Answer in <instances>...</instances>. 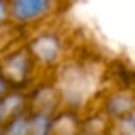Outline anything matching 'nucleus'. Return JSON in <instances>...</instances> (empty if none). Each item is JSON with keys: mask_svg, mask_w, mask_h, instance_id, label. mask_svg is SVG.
I'll use <instances>...</instances> for the list:
<instances>
[{"mask_svg": "<svg viewBox=\"0 0 135 135\" xmlns=\"http://www.w3.org/2000/svg\"><path fill=\"white\" fill-rule=\"evenodd\" d=\"M21 102H22L21 96H9L8 99H5V102L0 105V119L8 116L9 113H13L21 105Z\"/></svg>", "mask_w": 135, "mask_h": 135, "instance_id": "39448f33", "label": "nucleus"}, {"mask_svg": "<svg viewBox=\"0 0 135 135\" xmlns=\"http://www.w3.org/2000/svg\"><path fill=\"white\" fill-rule=\"evenodd\" d=\"M49 131V121L44 115H38L30 123V132L33 135H46Z\"/></svg>", "mask_w": 135, "mask_h": 135, "instance_id": "20e7f679", "label": "nucleus"}, {"mask_svg": "<svg viewBox=\"0 0 135 135\" xmlns=\"http://www.w3.org/2000/svg\"><path fill=\"white\" fill-rule=\"evenodd\" d=\"M3 17H5V5H3V2L0 0V22L3 21Z\"/></svg>", "mask_w": 135, "mask_h": 135, "instance_id": "1a4fd4ad", "label": "nucleus"}, {"mask_svg": "<svg viewBox=\"0 0 135 135\" xmlns=\"http://www.w3.org/2000/svg\"><path fill=\"white\" fill-rule=\"evenodd\" d=\"M50 6V0H14L13 11L21 21L33 19L46 13Z\"/></svg>", "mask_w": 135, "mask_h": 135, "instance_id": "f257e3e1", "label": "nucleus"}, {"mask_svg": "<svg viewBox=\"0 0 135 135\" xmlns=\"http://www.w3.org/2000/svg\"><path fill=\"white\" fill-rule=\"evenodd\" d=\"M2 90H3V82H2V79H0V93H2Z\"/></svg>", "mask_w": 135, "mask_h": 135, "instance_id": "9d476101", "label": "nucleus"}, {"mask_svg": "<svg viewBox=\"0 0 135 135\" xmlns=\"http://www.w3.org/2000/svg\"><path fill=\"white\" fill-rule=\"evenodd\" d=\"M129 105H131V102L126 101L124 98H116V99H113V102L110 104V110H112L113 113H119V112L126 110Z\"/></svg>", "mask_w": 135, "mask_h": 135, "instance_id": "0eeeda50", "label": "nucleus"}, {"mask_svg": "<svg viewBox=\"0 0 135 135\" xmlns=\"http://www.w3.org/2000/svg\"><path fill=\"white\" fill-rule=\"evenodd\" d=\"M6 69H8L9 75H13V77H16V79H17V77H22V75L25 74V71H27V60H25V57H24V55L14 57L13 60L8 61Z\"/></svg>", "mask_w": 135, "mask_h": 135, "instance_id": "7ed1b4c3", "label": "nucleus"}, {"mask_svg": "<svg viewBox=\"0 0 135 135\" xmlns=\"http://www.w3.org/2000/svg\"><path fill=\"white\" fill-rule=\"evenodd\" d=\"M124 127H126V131L131 135H135V115L129 116V118L124 121Z\"/></svg>", "mask_w": 135, "mask_h": 135, "instance_id": "6e6552de", "label": "nucleus"}, {"mask_svg": "<svg viewBox=\"0 0 135 135\" xmlns=\"http://www.w3.org/2000/svg\"><path fill=\"white\" fill-rule=\"evenodd\" d=\"M35 52L38 54L39 58L46 60V61H50L55 58L57 52H58V44L55 41V38L52 36H44V38H39L36 42L33 44Z\"/></svg>", "mask_w": 135, "mask_h": 135, "instance_id": "f03ea898", "label": "nucleus"}, {"mask_svg": "<svg viewBox=\"0 0 135 135\" xmlns=\"http://www.w3.org/2000/svg\"><path fill=\"white\" fill-rule=\"evenodd\" d=\"M28 132H30V123L19 118L8 127L6 135H28Z\"/></svg>", "mask_w": 135, "mask_h": 135, "instance_id": "423d86ee", "label": "nucleus"}]
</instances>
